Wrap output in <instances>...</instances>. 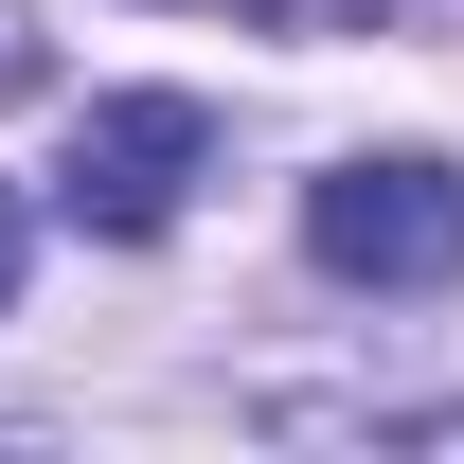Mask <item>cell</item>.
<instances>
[{"label": "cell", "instance_id": "obj_3", "mask_svg": "<svg viewBox=\"0 0 464 464\" xmlns=\"http://www.w3.org/2000/svg\"><path fill=\"white\" fill-rule=\"evenodd\" d=\"M0 304H18V197H0Z\"/></svg>", "mask_w": 464, "mask_h": 464}, {"label": "cell", "instance_id": "obj_1", "mask_svg": "<svg viewBox=\"0 0 464 464\" xmlns=\"http://www.w3.org/2000/svg\"><path fill=\"white\" fill-rule=\"evenodd\" d=\"M304 250L340 268V286H464V179L375 143V161L304 179Z\"/></svg>", "mask_w": 464, "mask_h": 464}, {"label": "cell", "instance_id": "obj_2", "mask_svg": "<svg viewBox=\"0 0 464 464\" xmlns=\"http://www.w3.org/2000/svg\"><path fill=\"white\" fill-rule=\"evenodd\" d=\"M197 161H215V108L197 90H108V108L72 125V161H54V215L72 232H179Z\"/></svg>", "mask_w": 464, "mask_h": 464}]
</instances>
